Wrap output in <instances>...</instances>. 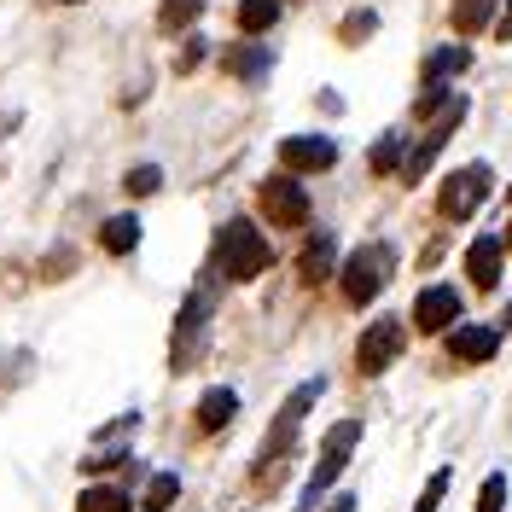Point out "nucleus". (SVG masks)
<instances>
[{
  "label": "nucleus",
  "mask_w": 512,
  "mask_h": 512,
  "mask_svg": "<svg viewBox=\"0 0 512 512\" xmlns=\"http://www.w3.org/2000/svg\"><path fill=\"white\" fill-rule=\"evenodd\" d=\"M158 187H163V169H158V163H134V169L123 175V192H128V198H152Z\"/></svg>",
  "instance_id": "nucleus-24"
},
{
  "label": "nucleus",
  "mask_w": 512,
  "mask_h": 512,
  "mask_svg": "<svg viewBox=\"0 0 512 512\" xmlns=\"http://www.w3.org/2000/svg\"><path fill=\"white\" fill-rule=\"evenodd\" d=\"M373 30H379V12H373V6H361V12H350V18L338 24V41H344V47H361Z\"/></svg>",
  "instance_id": "nucleus-23"
},
{
  "label": "nucleus",
  "mask_w": 512,
  "mask_h": 512,
  "mask_svg": "<svg viewBox=\"0 0 512 512\" xmlns=\"http://www.w3.org/2000/svg\"><path fill=\"white\" fill-rule=\"evenodd\" d=\"M472 64V53L466 47H437L431 59H425V82H448V76H460Z\"/></svg>",
  "instance_id": "nucleus-22"
},
{
  "label": "nucleus",
  "mask_w": 512,
  "mask_h": 512,
  "mask_svg": "<svg viewBox=\"0 0 512 512\" xmlns=\"http://www.w3.org/2000/svg\"><path fill=\"white\" fill-rule=\"evenodd\" d=\"M501 268H507V245H501V233H478L472 245H466V280L478 291H495L501 286Z\"/></svg>",
  "instance_id": "nucleus-10"
},
{
  "label": "nucleus",
  "mask_w": 512,
  "mask_h": 512,
  "mask_svg": "<svg viewBox=\"0 0 512 512\" xmlns=\"http://www.w3.org/2000/svg\"><path fill=\"white\" fill-rule=\"evenodd\" d=\"M175 495H181V478H175V472H158V478H146L140 512H169V507H175Z\"/></svg>",
  "instance_id": "nucleus-21"
},
{
  "label": "nucleus",
  "mask_w": 512,
  "mask_h": 512,
  "mask_svg": "<svg viewBox=\"0 0 512 512\" xmlns=\"http://www.w3.org/2000/svg\"><path fill=\"white\" fill-rule=\"evenodd\" d=\"M501 507H507V478L489 472V478H483V495H478V512H501Z\"/></svg>",
  "instance_id": "nucleus-26"
},
{
  "label": "nucleus",
  "mask_w": 512,
  "mask_h": 512,
  "mask_svg": "<svg viewBox=\"0 0 512 512\" xmlns=\"http://www.w3.org/2000/svg\"><path fill=\"white\" fill-rule=\"evenodd\" d=\"M297 274H303V286H320V280H332L338 274V239L320 227L303 239V256H297Z\"/></svg>",
  "instance_id": "nucleus-13"
},
{
  "label": "nucleus",
  "mask_w": 512,
  "mask_h": 512,
  "mask_svg": "<svg viewBox=\"0 0 512 512\" xmlns=\"http://www.w3.org/2000/svg\"><path fill=\"white\" fill-rule=\"evenodd\" d=\"M402 350H408V320H396V315L373 320V326L361 332V344H355V373H361V379H379L384 367H396Z\"/></svg>",
  "instance_id": "nucleus-6"
},
{
  "label": "nucleus",
  "mask_w": 512,
  "mask_h": 512,
  "mask_svg": "<svg viewBox=\"0 0 512 512\" xmlns=\"http://www.w3.org/2000/svg\"><path fill=\"white\" fill-rule=\"evenodd\" d=\"M268 239H262V227L245 222V216H233V222L216 227V245H210V280H233V286H245L256 274H268Z\"/></svg>",
  "instance_id": "nucleus-1"
},
{
  "label": "nucleus",
  "mask_w": 512,
  "mask_h": 512,
  "mask_svg": "<svg viewBox=\"0 0 512 512\" xmlns=\"http://www.w3.org/2000/svg\"><path fill=\"white\" fill-rule=\"evenodd\" d=\"M448 483H454V472H448V466H443V472H431V483L419 489V507H414V512H437V507H443Z\"/></svg>",
  "instance_id": "nucleus-25"
},
{
  "label": "nucleus",
  "mask_w": 512,
  "mask_h": 512,
  "mask_svg": "<svg viewBox=\"0 0 512 512\" xmlns=\"http://www.w3.org/2000/svg\"><path fill=\"white\" fill-rule=\"evenodd\" d=\"M501 245H507V256H512V222H507V233H501Z\"/></svg>",
  "instance_id": "nucleus-32"
},
{
  "label": "nucleus",
  "mask_w": 512,
  "mask_h": 512,
  "mask_svg": "<svg viewBox=\"0 0 512 512\" xmlns=\"http://www.w3.org/2000/svg\"><path fill=\"white\" fill-rule=\"evenodd\" d=\"M355 443H361V419H338L326 437H320V460H315V472H309V489H303V507H315L320 495L338 483V472L350 466V454Z\"/></svg>",
  "instance_id": "nucleus-3"
},
{
  "label": "nucleus",
  "mask_w": 512,
  "mask_h": 512,
  "mask_svg": "<svg viewBox=\"0 0 512 512\" xmlns=\"http://www.w3.org/2000/svg\"><path fill=\"white\" fill-rule=\"evenodd\" d=\"M460 309H466V303H460L454 286H425L414 297V326L419 332H448V326L460 320Z\"/></svg>",
  "instance_id": "nucleus-11"
},
{
  "label": "nucleus",
  "mask_w": 512,
  "mask_h": 512,
  "mask_svg": "<svg viewBox=\"0 0 512 512\" xmlns=\"http://www.w3.org/2000/svg\"><path fill=\"white\" fill-rule=\"evenodd\" d=\"M390 274H396V251L384 245V239H367L361 251L344 256V268H338V286H344V303L355 309H367L384 286H390Z\"/></svg>",
  "instance_id": "nucleus-2"
},
{
  "label": "nucleus",
  "mask_w": 512,
  "mask_h": 512,
  "mask_svg": "<svg viewBox=\"0 0 512 512\" xmlns=\"http://www.w3.org/2000/svg\"><path fill=\"white\" fill-rule=\"evenodd\" d=\"M256 210L268 216V227H303L309 222V192H303V181L297 175H268L262 187H256Z\"/></svg>",
  "instance_id": "nucleus-7"
},
{
  "label": "nucleus",
  "mask_w": 512,
  "mask_h": 512,
  "mask_svg": "<svg viewBox=\"0 0 512 512\" xmlns=\"http://www.w3.org/2000/svg\"><path fill=\"white\" fill-rule=\"evenodd\" d=\"M204 332H210V291H187V303L175 315V338H169V373H192L198 367Z\"/></svg>",
  "instance_id": "nucleus-5"
},
{
  "label": "nucleus",
  "mask_w": 512,
  "mask_h": 512,
  "mask_svg": "<svg viewBox=\"0 0 512 512\" xmlns=\"http://www.w3.org/2000/svg\"><path fill=\"white\" fill-rule=\"evenodd\" d=\"M332 512H355V495H338V501H332Z\"/></svg>",
  "instance_id": "nucleus-31"
},
{
  "label": "nucleus",
  "mask_w": 512,
  "mask_h": 512,
  "mask_svg": "<svg viewBox=\"0 0 512 512\" xmlns=\"http://www.w3.org/2000/svg\"><path fill=\"white\" fill-rule=\"evenodd\" d=\"M99 251L134 256L140 251V222H134V216H105V222H99Z\"/></svg>",
  "instance_id": "nucleus-15"
},
{
  "label": "nucleus",
  "mask_w": 512,
  "mask_h": 512,
  "mask_svg": "<svg viewBox=\"0 0 512 512\" xmlns=\"http://www.w3.org/2000/svg\"><path fill=\"white\" fill-rule=\"evenodd\" d=\"M495 6H501V0H454V6H448V24H454V35H478V30L495 24Z\"/></svg>",
  "instance_id": "nucleus-16"
},
{
  "label": "nucleus",
  "mask_w": 512,
  "mask_h": 512,
  "mask_svg": "<svg viewBox=\"0 0 512 512\" xmlns=\"http://www.w3.org/2000/svg\"><path fill=\"white\" fill-rule=\"evenodd\" d=\"M233 24H239V35H268L280 24V0H239Z\"/></svg>",
  "instance_id": "nucleus-17"
},
{
  "label": "nucleus",
  "mask_w": 512,
  "mask_h": 512,
  "mask_svg": "<svg viewBox=\"0 0 512 512\" xmlns=\"http://www.w3.org/2000/svg\"><path fill=\"white\" fill-rule=\"evenodd\" d=\"M204 53H210V47H204V35H187V47L175 53V76H192V70L204 64Z\"/></svg>",
  "instance_id": "nucleus-27"
},
{
  "label": "nucleus",
  "mask_w": 512,
  "mask_h": 512,
  "mask_svg": "<svg viewBox=\"0 0 512 512\" xmlns=\"http://www.w3.org/2000/svg\"><path fill=\"white\" fill-rule=\"evenodd\" d=\"M489 192H495L489 163H466V169L443 175V187H437V216H443V222H466V216H478V204Z\"/></svg>",
  "instance_id": "nucleus-4"
},
{
  "label": "nucleus",
  "mask_w": 512,
  "mask_h": 512,
  "mask_svg": "<svg viewBox=\"0 0 512 512\" xmlns=\"http://www.w3.org/2000/svg\"><path fill=\"white\" fill-rule=\"evenodd\" d=\"M501 350V326H448V361L454 367H483L489 355Z\"/></svg>",
  "instance_id": "nucleus-9"
},
{
  "label": "nucleus",
  "mask_w": 512,
  "mask_h": 512,
  "mask_svg": "<svg viewBox=\"0 0 512 512\" xmlns=\"http://www.w3.org/2000/svg\"><path fill=\"white\" fill-rule=\"evenodd\" d=\"M198 12H204V0H158V30L163 35H181L198 24Z\"/></svg>",
  "instance_id": "nucleus-18"
},
{
  "label": "nucleus",
  "mask_w": 512,
  "mask_h": 512,
  "mask_svg": "<svg viewBox=\"0 0 512 512\" xmlns=\"http://www.w3.org/2000/svg\"><path fill=\"white\" fill-rule=\"evenodd\" d=\"M53 6H82V0H53Z\"/></svg>",
  "instance_id": "nucleus-33"
},
{
  "label": "nucleus",
  "mask_w": 512,
  "mask_h": 512,
  "mask_svg": "<svg viewBox=\"0 0 512 512\" xmlns=\"http://www.w3.org/2000/svg\"><path fill=\"white\" fill-rule=\"evenodd\" d=\"M495 35H501V41H512V0H507V18L495 24Z\"/></svg>",
  "instance_id": "nucleus-30"
},
{
  "label": "nucleus",
  "mask_w": 512,
  "mask_h": 512,
  "mask_svg": "<svg viewBox=\"0 0 512 512\" xmlns=\"http://www.w3.org/2000/svg\"><path fill=\"white\" fill-rule=\"evenodd\" d=\"M70 268H76V256L53 251V256H47V274H41V280H70Z\"/></svg>",
  "instance_id": "nucleus-29"
},
{
  "label": "nucleus",
  "mask_w": 512,
  "mask_h": 512,
  "mask_svg": "<svg viewBox=\"0 0 512 512\" xmlns=\"http://www.w3.org/2000/svg\"><path fill=\"white\" fill-rule=\"evenodd\" d=\"M233 414H239V390L216 384V390L198 396V408H192V431H198V437H216V431L233 425Z\"/></svg>",
  "instance_id": "nucleus-12"
},
{
  "label": "nucleus",
  "mask_w": 512,
  "mask_h": 512,
  "mask_svg": "<svg viewBox=\"0 0 512 512\" xmlns=\"http://www.w3.org/2000/svg\"><path fill=\"white\" fill-rule=\"evenodd\" d=\"M123 460H134V454H128V448H105V454H88V460H82V472H117V466H123Z\"/></svg>",
  "instance_id": "nucleus-28"
},
{
  "label": "nucleus",
  "mask_w": 512,
  "mask_h": 512,
  "mask_svg": "<svg viewBox=\"0 0 512 512\" xmlns=\"http://www.w3.org/2000/svg\"><path fill=\"white\" fill-rule=\"evenodd\" d=\"M76 512H134V507H128V495L117 483H94V489L76 495Z\"/></svg>",
  "instance_id": "nucleus-19"
},
{
  "label": "nucleus",
  "mask_w": 512,
  "mask_h": 512,
  "mask_svg": "<svg viewBox=\"0 0 512 512\" xmlns=\"http://www.w3.org/2000/svg\"><path fill=\"white\" fill-rule=\"evenodd\" d=\"M222 70L233 76V82L256 88V82L274 70V53H268V47H256V41H239V47H227V53H222Z\"/></svg>",
  "instance_id": "nucleus-14"
},
{
  "label": "nucleus",
  "mask_w": 512,
  "mask_h": 512,
  "mask_svg": "<svg viewBox=\"0 0 512 512\" xmlns=\"http://www.w3.org/2000/svg\"><path fill=\"white\" fill-rule=\"evenodd\" d=\"M402 158H408V134H384L379 146L367 152V169H373V175H396Z\"/></svg>",
  "instance_id": "nucleus-20"
},
{
  "label": "nucleus",
  "mask_w": 512,
  "mask_h": 512,
  "mask_svg": "<svg viewBox=\"0 0 512 512\" xmlns=\"http://www.w3.org/2000/svg\"><path fill=\"white\" fill-rule=\"evenodd\" d=\"M338 163V140L332 134H286L280 140V169L286 175H320Z\"/></svg>",
  "instance_id": "nucleus-8"
}]
</instances>
